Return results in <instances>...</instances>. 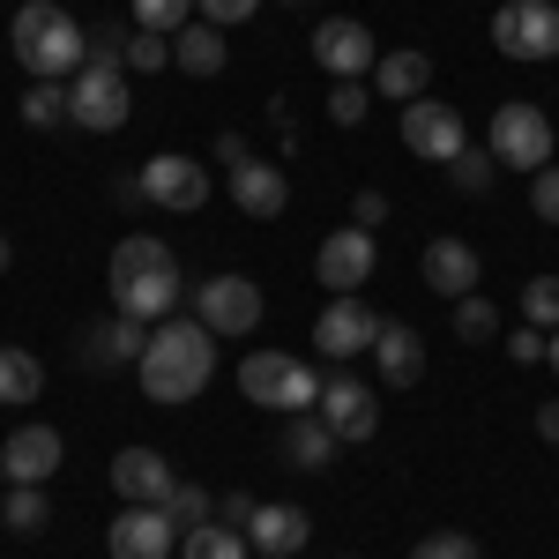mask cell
<instances>
[{
    "instance_id": "obj_1",
    "label": "cell",
    "mask_w": 559,
    "mask_h": 559,
    "mask_svg": "<svg viewBox=\"0 0 559 559\" xmlns=\"http://www.w3.org/2000/svg\"><path fill=\"white\" fill-rule=\"evenodd\" d=\"M142 395L150 403H165V411H179V403H194L202 388H210V373H216V344H210V329L187 313V321H157L150 329V350H142Z\"/></svg>"
},
{
    "instance_id": "obj_2",
    "label": "cell",
    "mask_w": 559,
    "mask_h": 559,
    "mask_svg": "<svg viewBox=\"0 0 559 559\" xmlns=\"http://www.w3.org/2000/svg\"><path fill=\"white\" fill-rule=\"evenodd\" d=\"M179 306H187V284H179V261L165 239H150V231H134L112 247V313H128L142 329H157V321H173Z\"/></svg>"
},
{
    "instance_id": "obj_3",
    "label": "cell",
    "mask_w": 559,
    "mask_h": 559,
    "mask_svg": "<svg viewBox=\"0 0 559 559\" xmlns=\"http://www.w3.org/2000/svg\"><path fill=\"white\" fill-rule=\"evenodd\" d=\"M8 45H15V60L31 68V83H75L83 60H90L83 23H75L68 8H52V0H23L15 23H8Z\"/></svg>"
},
{
    "instance_id": "obj_4",
    "label": "cell",
    "mask_w": 559,
    "mask_h": 559,
    "mask_svg": "<svg viewBox=\"0 0 559 559\" xmlns=\"http://www.w3.org/2000/svg\"><path fill=\"white\" fill-rule=\"evenodd\" d=\"M239 395L261 403V411H284V418L321 411V381H313V366H299L292 350H254V358L239 366Z\"/></svg>"
},
{
    "instance_id": "obj_5",
    "label": "cell",
    "mask_w": 559,
    "mask_h": 559,
    "mask_svg": "<svg viewBox=\"0 0 559 559\" xmlns=\"http://www.w3.org/2000/svg\"><path fill=\"white\" fill-rule=\"evenodd\" d=\"M128 112H134L128 68H120V60H83V75L68 83V128L112 134V128H128Z\"/></svg>"
},
{
    "instance_id": "obj_6",
    "label": "cell",
    "mask_w": 559,
    "mask_h": 559,
    "mask_svg": "<svg viewBox=\"0 0 559 559\" xmlns=\"http://www.w3.org/2000/svg\"><path fill=\"white\" fill-rule=\"evenodd\" d=\"M492 157H500V173H545L552 165V120H545V105L508 97L492 112Z\"/></svg>"
},
{
    "instance_id": "obj_7",
    "label": "cell",
    "mask_w": 559,
    "mask_h": 559,
    "mask_svg": "<svg viewBox=\"0 0 559 559\" xmlns=\"http://www.w3.org/2000/svg\"><path fill=\"white\" fill-rule=\"evenodd\" d=\"M313 68L336 75V83H373V68H381V38H373L358 15H329V23L313 31Z\"/></svg>"
},
{
    "instance_id": "obj_8",
    "label": "cell",
    "mask_w": 559,
    "mask_h": 559,
    "mask_svg": "<svg viewBox=\"0 0 559 559\" xmlns=\"http://www.w3.org/2000/svg\"><path fill=\"white\" fill-rule=\"evenodd\" d=\"M403 150L426 157V165H455V157L471 150V128H463L455 105H440V97L426 90L418 105H403Z\"/></svg>"
},
{
    "instance_id": "obj_9",
    "label": "cell",
    "mask_w": 559,
    "mask_h": 559,
    "mask_svg": "<svg viewBox=\"0 0 559 559\" xmlns=\"http://www.w3.org/2000/svg\"><path fill=\"white\" fill-rule=\"evenodd\" d=\"M194 321L210 336H254L261 329V284L254 276H210V284H194Z\"/></svg>"
},
{
    "instance_id": "obj_10",
    "label": "cell",
    "mask_w": 559,
    "mask_h": 559,
    "mask_svg": "<svg viewBox=\"0 0 559 559\" xmlns=\"http://www.w3.org/2000/svg\"><path fill=\"white\" fill-rule=\"evenodd\" d=\"M492 45H500L508 60H552L559 52V8L552 0H500Z\"/></svg>"
},
{
    "instance_id": "obj_11",
    "label": "cell",
    "mask_w": 559,
    "mask_h": 559,
    "mask_svg": "<svg viewBox=\"0 0 559 559\" xmlns=\"http://www.w3.org/2000/svg\"><path fill=\"white\" fill-rule=\"evenodd\" d=\"M142 202H157V210H202L210 202V165L202 157H179V150H165V157H150L142 165Z\"/></svg>"
},
{
    "instance_id": "obj_12",
    "label": "cell",
    "mask_w": 559,
    "mask_h": 559,
    "mask_svg": "<svg viewBox=\"0 0 559 559\" xmlns=\"http://www.w3.org/2000/svg\"><path fill=\"white\" fill-rule=\"evenodd\" d=\"M373 261H381L373 231L344 224V231H329V239H321V254H313V276H321V284H329L336 299H350L358 284H373Z\"/></svg>"
},
{
    "instance_id": "obj_13",
    "label": "cell",
    "mask_w": 559,
    "mask_h": 559,
    "mask_svg": "<svg viewBox=\"0 0 559 559\" xmlns=\"http://www.w3.org/2000/svg\"><path fill=\"white\" fill-rule=\"evenodd\" d=\"M373 336H381V313L358 299H329L321 306V321H313V344H321V358H358V350H373Z\"/></svg>"
},
{
    "instance_id": "obj_14",
    "label": "cell",
    "mask_w": 559,
    "mask_h": 559,
    "mask_svg": "<svg viewBox=\"0 0 559 559\" xmlns=\"http://www.w3.org/2000/svg\"><path fill=\"white\" fill-rule=\"evenodd\" d=\"M112 559H173L179 552V522L165 508H120V522L105 530Z\"/></svg>"
},
{
    "instance_id": "obj_15",
    "label": "cell",
    "mask_w": 559,
    "mask_h": 559,
    "mask_svg": "<svg viewBox=\"0 0 559 559\" xmlns=\"http://www.w3.org/2000/svg\"><path fill=\"white\" fill-rule=\"evenodd\" d=\"M142 350H150V329H142V321H128V313H112V321H90L83 336H75V358H83L90 373L142 366Z\"/></svg>"
},
{
    "instance_id": "obj_16",
    "label": "cell",
    "mask_w": 559,
    "mask_h": 559,
    "mask_svg": "<svg viewBox=\"0 0 559 559\" xmlns=\"http://www.w3.org/2000/svg\"><path fill=\"white\" fill-rule=\"evenodd\" d=\"M321 418L336 426V440H373L381 395H373V381H358V373H336V381H321Z\"/></svg>"
},
{
    "instance_id": "obj_17",
    "label": "cell",
    "mask_w": 559,
    "mask_h": 559,
    "mask_svg": "<svg viewBox=\"0 0 559 559\" xmlns=\"http://www.w3.org/2000/svg\"><path fill=\"white\" fill-rule=\"evenodd\" d=\"M112 485H120L128 508H165L173 485H179V471L157 455V448H120V455H112Z\"/></svg>"
},
{
    "instance_id": "obj_18",
    "label": "cell",
    "mask_w": 559,
    "mask_h": 559,
    "mask_svg": "<svg viewBox=\"0 0 559 559\" xmlns=\"http://www.w3.org/2000/svg\"><path fill=\"white\" fill-rule=\"evenodd\" d=\"M60 455H68V440L52 426H15L8 448H0V477L8 485H45V477L60 471Z\"/></svg>"
},
{
    "instance_id": "obj_19",
    "label": "cell",
    "mask_w": 559,
    "mask_h": 559,
    "mask_svg": "<svg viewBox=\"0 0 559 559\" xmlns=\"http://www.w3.org/2000/svg\"><path fill=\"white\" fill-rule=\"evenodd\" d=\"M306 537H313V515H306V508H292V500H261L254 522H247V545H254L261 559L306 552Z\"/></svg>"
},
{
    "instance_id": "obj_20",
    "label": "cell",
    "mask_w": 559,
    "mask_h": 559,
    "mask_svg": "<svg viewBox=\"0 0 559 559\" xmlns=\"http://www.w3.org/2000/svg\"><path fill=\"white\" fill-rule=\"evenodd\" d=\"M231 202H239V216L269 224V216H284V202H292V179H284V165H269V157H247V165H231Z\"/></svg>"
},
{
    "instance_id": "obj_21",
    "label": "cell",
    "mask_w": 559,
    "mask_h": 559,
    "mask_svg": "<svg viewBox=\"0 0 559 559\" xmlns=\"http://www.w3.org/2000/svg\"><path fill=\"white\" fill-rule=\"evenodd\" d=\"M336 426L321 418V411H299L292 426H284V440H276V455H284V471H329L336 463Z\"/></svg>"
},
{
    "instance_id": "obj_22",
    "label": "cell",
    "mask_w": 559,
    "mask_h": 559,
    "mask_svg": "<svg viewBox=\"0 0 559 559\" xmlns=\"http://www.w3.org/2000/svg\"><path fill=\"white\" fill-rule=\"evenodd\" d=\"M418 269H426V284L440 292V299H471L477 276H485V269H477V247H471V239H432Z\"/></svg>"
},
{
    "instance_id": "obj_23",
    "label": "cell",
    "mask_w": 559,
    "mask_h": 559,
    "mask_svg": "<svg viewBox=\"0 0 559 559\" xmlns=\"http://www.w3.org/2000/svg\"><path fill=\"white\" fill-rule=\"evenodd\" d=\"M373 90H381L388 105H418L432 90V60L418 45H403V52H381V68H373Z\"/></svg>"
},
{
    "instance_id": "obj_24",
    "label": "cell",
    "mask_w": 559,
    "mask_h": 559,
    "mask_svg": "<svg viewBox=\"0 0 559 559\" xmlns=\"http://www.w3.org/2000/svg\"><path fill=\"white\" fill-rule=\"evenodd\" d=\"M373 358H381V381L388 388H411L418 373H426V344H418V329H411V321H381Z\"/></svg>"
},
{
    "instance_id": "obj_25",
    "label": "cell",
    "mask_w": 559,
    "mask_h": 559,
    "mask_svg": "<svg viewBox=\"0 0 559 559\" xmlns=\"http://www.w3.org/2000/svg\"><path fill=\"white\" fill-rule=\"evenodd\" d=\"M224 60H231V45H224V31L202 23V15L173 38V68H179V75H194V83H202V75H224Z\"/></svg>"
},
{
    "instance_id": "obj_26",
    "label": "cell",
    "mask_w": 559,
    "mask_h": 559,
    "mask_svg": "<svg viewBox=\"0 0 559 559\" xmlns=\"http://www.w3.org/2000/svg\"><path fill=\"white\" fill-rule=\"evenodd\" d=\"M179 559H247V530H231V522H202V530L179 537Z\"/></svg>"
},
{
    "instance_id": "obj_27",
    "label": "cell",
    "mask_w": 559,
    "mask_h": 559,
    "mask_svg": "<svg viewBox=\"0 0 559 559\" xmlns=\"http://www.w3.org/2000/svg\"><path fill=\"white\" fill-rule=\"evenodd\" d=\"M38 388H45V366L31 358V350H0V403H38Z\"/></svg>"
},
{
    "instance_id": "obj_28",
    "label": "cell",
    "mask_w": 559,
    "mask_h": 559,
    "mask_svg": "<svg viewBox=\"0 0 559 559\" xmlns=\"http://www.w3.org/2000/svg\"><path fill=\"white\" fill-rule=\"evenodd\" d=\"M0 522H8L15 537H38L45 522H52V500H45V485H15V492L0 500Z\"/></svg>"
},
{
    "instance_id": "obj_29",
    "label": "cell",
    "mask_w": 559,
    "mask_h": 559,
    "mask_svg": "<svg viewBox=\"0 0 559 559\" xmlns=\"http://www.w3.org/2000/svg\"><path fill=\"white\" fill-rule=\"evenodd\" d=\"M194 23V0H134V31H157V38H179Z\"/></svg>"
},
{
    "instance_id": "obj_30",
    "label": "cell",
    "mask_w": 559,
    "mask_h": 559,
    "mask_svg": "<svg viewBox=\"0 0 559 559\" xmlns=\"http://www.w3.org/2000/svg\"><path fill=\"white\" fill-rule=\"evenodd\" d=\"M455 336H463V344H492V336H500V306L492 299H455Z\"/></svg>"
},
{
    "instance_id": "obj_31",
    "label": "cell",
    "mask_w": 559,
    "mask_h": 559,
    "mask_svg": "<svg viewBox=\"0 0 559 559\" xmlns=\"http://www.w3.org/2000/svg\"><path fill=\"white\" fill-rule=\"evenodd\" d=\"M522 321L545 329V336L559 329V276H530V284H522Z\"/></svg>"
},
{
    "instance_id": "obj_32",
    "label": "cell",
    "mask_w": 559,
    "mask_h": 559,
    "mask_svg": "<svg viewBox=\"0 0 559 559\" xmlns=\"http://www.w3.org/2000/svg\"><path fill=\"white\" fill-rule=\"evenodd\" d=\"M23 120H31V128H68V90L60 83H31L23 90Z\"/></svg>"
},
{
    "instance_id": "obj_33",
    "label": "cell",
    "mask_w": 559,
    "mask_h": 559,
    "mask_svg": "<svg viewBox=\"0 0 559 559\" xmlns=\"http://www.w3.org/2000/svg\"><path fill=\"white\" fill-rule=\"evenodd\" d=\"M120 68H128V75H157V68H173V38H157V31H134L128 52H120Z\"/></svg>"
},
{
    "instance_id": "obj_34",
    "label": "cell",
    "mask_w": 559,
    "mask_h": 559,
    "mask_svg": "<svg viewBox=\"0 0 559 559\" xmlns=\"http://www.w3.org/2000/svg\"><path fill=\"white\" fill-rule=\"evenodd\" d=\"M165 515H173V522H179V537H187V530H202V522L216 515V500L202 492V485H187V477H179V485H173V500H165Z\"/></svg>"
},
{
    "instance_id": "obj_35",
    "label": "cell",
    "mask_w": 559,
    "mask_h": 559,
    "mask_svg": "<svg viewBox=\"0 0 559 559\" xmlns=\"http://www.w3.org/2000/svg\"><path fill=\"white\" fill-rule=\"evenodd\" d=\"M492 173H500V157H492V150H463V157L448 165V179H455L463 194H485V187H492Z\"/></svg>"
},
{
    "instance_id": "obj_36",
    "label": "cell",
    "mask_w": 559,
    "mask_h": 559,
    "mask_svg": "<svg viewBox=\"0 0 559 559\" xmlns=\"http://www.w3.org/2000/svg\"><path fill=\"white\" fill-rule=\"evenodd\" d=\"M411 559H485V552H477V537H463V530H432V537L411 545Z\"/></svg>"
},
{
    "instance_id": "obj_37",
    "label": "cell",
    "mask_w": 559,
    "mask_h": 559,
    "mask_svg": "<svg viewBox=\"0 0 559 559\" xmlns=\"http://www.w3.org/2000/svg\"><path fill=\"white\" fill-rule=\"evenodd\" d=\"M366 105H373V90H366V83H336V90H329V120H336V128H358Z\"/></svg>"
},
{
    "instance_id": "obj_38",
    "label": "cell",
    "mask_w": 559,
    "mask_h": 559,
    "mask_svg": "<svg viewBox=\"0 0 559 559\" xmlns=\"http://www.w3.org/2000/svg\"><path fill=\"white\" fill-rule=\"evenodd\" d=\"M530 210H537V224H559V165L530 173Z\"/></svg>"
},
{
    "instance_id": "obj_39",
    "label": "cell",
    "mask_w": 559,
    "mask_h": 559,
    "mask_svg": "<svg viewBox=\"0 0 559 559\" xmlns=\"http://www.w3.org/2000/svg\"><path fill=\"white\" fill-rule=\"evenodd\" d=\"M128 38H134V23H97V31H83L90 60H120V52H128Z\"/></svg>"
},
{
    "instance_id": "obj_40",
    "label": "cell",
    "mask_w": 559,
    "mask_h": 559,
    "mask_svg": "<svg viewBox=\"0 0 559 559\" xmlns=\"http://www.w3.org/2000/svg\"><path fill=\"white\" fill-rule=\"evenodd\" d=\"M254 8H261V0H194V15H202V23H216V31H231V23H247Z\"/></svg>"
},
{
    "instance_id": "obj_41",
    "label": "cell",
    "mask_w": 559,
    "mask_h": 559,
    "mask_svg": "<svg viewBox=\"0 0 559 559\" xmlns=\"http://www.w3.org/2000/svg\"><path fill=\"white\" fill-rule=\"evenodd\" d=\"M508 358H515V366H545V329H530V321L508 329Z\"/></svg>"
},
{
    "instance_id": "obj_42",
    "label": "cell",
    "mask_w": 559,
    "mask_h": 559,
    "mask_svg": "<svg viewBox=\"0 0 559 559\" xmlns=\"http://www.w3.org/2000/svg\"><path fill=\"white\" fill-rule=\"evenodd\" d=\"M350 224H358V231H373V224H388V194H373V187H366V194L350 202Z\"/></svg>"
},
{
    "instance_id": "obj_43",
    "label": "cell",
    "mask_w": 559,
    "mask_h": 559,
    "mask_svg": "<svg viewBox=\"0 0 559 559\" xmlns=\"http://www.w3.org/2000/svg\"><path fill=\"white\" fill-rule=\"evenodd\" d=\"M254 508H261V500H247V492H224V500H216V515L231 522V530H247V522H254Z\"/></svg>"
},
{
    "instance_id": "obj_44",
    "label": "cell",
    "mask_w": 559,
    "mask_h": 559,
    "mask_svg": "<svg viewBox=\"0 0 559 559\" xmlns=\"http://www.w3.org/2000/svg\"><path fill=\"white\" fill-rule=\"evenodd\" d=\"M254 150H247V134H216V165H247Z\"/></svg>"
},
{
    "instance_id": "obj_45",
    "label": "cell",
    "mask_w": 559,
    "mask_h": 559,
    "mask_svg": "<svg viewBox=\"0 0 559 559\" xmlns=\"http://www.w3.org/2000/svg\"><path fill=\"white\" fill-rule=\"evenodd\" d=\"M537 432H545V440L559 448V395H552V403H537Z\"/></svg>"
},
{
    "instance_id": "obj_46",
    "label": "cell",
    "mask_w": 559,
    "mask_h": 559,
    "mask_svg": "<svg viewBox=\"0 0 559 559\" xmlns=\"http://www.w3.org/2000/svg\"><path fill=\"white\" fill-rule=\"evenodd\" d=\"M545 366H552V373H559V329H552V336H545Z\"/></svg>"
},
{
    "instance_id": "obj_47",
    "label": "cell",
    "mask_w": 559,
    "mask_h": 559,
    "mask_svg": "<svg viewBox=\"0 0 559 559\" xmlns=\"http://www.w3.org/2000/svg\"><path fill=\"white\" fill-rule=\"evenodd\" d=\"M8 261H15V247H8V239H0V276H8Z\"/></svg>"
},
{
    "instance_id": "obj_48",
    "label": "cell",
    "mask_w": 559,
    "mask_h": 559,
    "mask_svg": "<svg viewBox=\"0 0 559 559\" xmlns=\"http://www.w3.org/2000/svg\"><path fill=\"white\" fill-rule=\"evenodd\" d=\"M292 8H299V0H292Z\"/></svg>"
}]
</instances>
